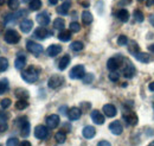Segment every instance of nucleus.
I'll return each instance as SVG.
<instances>
[{"label":"nucleus","instance_id":"obj_1","mask_svg":"<svg viewBox=\"0 0 154 146\" xmlns=\"http://www.w3.org/2000/svg\"><path fill=\"white\" fill-rule=\"evenodd\" d=\"M39 77V69L31 65L21 73V78L27 83H35Z\"/></svg>","mask_w":154,"mask_h":146},{"label":"nucleus","instance_id":"obj_2","mask_svg":"<svg viewBox=\"0 0 154 146\" xmlns=\"http://www.w3.org/2000/svg\"><path fill=\"white\" fill-rule=\"evenodd\" d=\"M123 62V57L122 56H115V57H110L107 62V68L110 70V71H116L121 64Z\"/></svg>","mask_w":154,"mask_h":146},{"label":"nucleus","instance_id":"obj_3","mask_svg":"<svg viewBox=\"0 0 154 146\" xmlns=\"http://www.w3.org/2000/svg\"><path fill=\"white\" fill-rule=\"evenodd\" d=\"M4 38H5V42L8 44H17L20 40V35L16 30H7Z\"/></svg>","mask_w":154,"mask_h":146},{"label":"nucleus","instance_id":"obj_4","mask_svg":"<svg viewBox=\"0 0 154 146\" xmlns=\"http://www.w3.org/2000/svg\"><path fill=\"white\" fill-rule=\"evenodd\" d=\"M84 75H85V69H84V67L83 65H75L71 70H70V73H69V76H70V78H72V80H78V78H83L84 77Z\"/></svg>","mask_w":154,"mask_h":146},{"label":"nucleus","instance_id":"obj_5","mask_svg":"<svg viewBox=\"0 0 154 146\" xmlns=\"http://www.w3.org/2000/svg\"><path fill=\"white\" fill-rule=\"evenodd\" d=\"M26 48H27V50L32 54V55L35 56H39L40 54H43V46L38 44V43H36V42H32V40H29L27 43H26Z\"/></svg>","mask_w":154,"mask_h":146},{"label":"nucleus","instance_id":"obj_6","mask_svg":"<svg viewBox=\"0 0 154 146\" xmlns=\"http://www.w3.org/2000/svg\"><path fill=\"white\" fill-rule=\"evenodd\" d=\"M49 135V128L48 126H44V125H38L37 127L35 128V137L39 139V140H44L46 139Z\"/></svg>","mask_w":154,"mask_h":146},{"label":"nucleus","instance_id":"obj_7","mask_svg":"<svg viewBox=\"0 0 154 146\" xmlns=\"http://www.w3.org/2000/svg\"><path fill=\"white\" fill-rule=\"evenodd\" d=\"M63 82H64V80H63L62 76L54 75V76H51V77L49 78V81H48V86H49V88H51V89H56V88H58V87L62 86Z\"/></svg>","mask_w":154,"mask_h":146},{"label":"nucleus","instance_id":"obj_8","mask_svg":"<svg viewBox=\"0 0 154 146\" xmlns=\"http://www.w3.org/2000/svg\"><path fill=\"white\" fill-rule=\"evenodd\" d=\"M19 122V127H20V134L23 137H27L30 134V124L29 121L26 120V118H20L18 120Z\"/></svg>","mask_w":154,"mask_h":146},{"label":"nucleus","instance_id":"obj_9","mask_svg":"<svg viewBox=\"0 0 154 146\" xmlns=\"http://www.w3.org/2000/svg\"><path fill=\"white\" fill-rule=\"evenodd\" d=\"M59 125V115L57 114H51L46 118V126L51 129L58 127Z\"/></svg>","mask_w":154,"mask_h":146},{"label":"nucleus","instance_id":"obj_10","mask_svg":"<svg viewBox=\"0 0 154 146\" xmlns=\"http://www.w3.org/2000/svg\"><path fill=\"white\" fill-rule=\"evenodd\" d=\"M90 116H91V120H93L96 125H103V124H104V115L101 114L100 110H91Z\"/></svg>","mask_w":154,"mask_h":146},{"label":"nucleus","instance_id":"obj_11","mask_svg":"<svg viewBox=\"0 0 154 146\" xmlns=\"http://www.w3.org/2000/svg\"><path fill=\"white\" fill-rule=\"evenodd\" d=\"M123 119L127 122V125H131V126H135L137 124V121H139L137 115L135 113H126V114H123Z\"/></svg>","mask_w":154,"mask_h":146},{"label":"nucleus","instance_id":"obj_12","mask_svg":"<svg viewBox=\"0 0 154 146\" xmlns=\"http://www.w3.org/2000/svg\"><path fill=\"white\" fill-rule=\"evenodd\" d=\"M66 115H68V118L71 121H75V120H78L81 118L82 110H79V108H77V107H72V108H70V110H68V114Z\"/></svg>","mask_w":154,"mask_h":146},{"label":"nucleus","instance_id":"obj_13","mask_svg":"<svg viewBox=\"0 0 154 146\" xmlns=\"http://www.w3.org/2000/svg\"><path fill=\"white\" fill-rule=\"evenodd\" d=\"M36 19H37V23L40 26H46V25L50 24V17H49V14L46 12H42V13L37 14Z\"/></svg>","mask_w":154,"mask_h":146},{"label":"nucleus","instance_id":"obj_14","mask_svg":"<svg viewBox=\"0 0 154 146\" xmlns=\"http://www.w3.org/2000/svg\"><path fill=\"white\" fill-rule=\"evenodd\" d=\"M33 27V21L31 19H24L21 23H20V30L24 32V33H29Z\"/></svg>","mask_w":154,"mask_h":146},{"label":"nucleus","instance_id":"obj_15","mask_svg":"<svg viewBox=\"0 0 154 146\" xmlns=\"http://www.w3.org/2000/svg\"><path fill=\"white\" fill-rule=\"evenodd\" d=\"M50 35H51V32H49L46 29H44V26H39L35 30V37L38 39H45Z\"/></svg>","mask_w":154,"mask_h":146},{"label":"nucleus","instance_id":"obj_16","mask_svg":"<svg viewBox=\"0 0 154 146\" xmlns=\"http://www.w3.org/2000/svg\"><path fill=\"white\" fill-rule=\"evenodd\" d=\"M109 129L112 131V133H113V134H115V135H120V134L122 133V131H123V127H122L121 122L116 120V121H113V122L109 125Z\"/></svg>","mask_w":154,"mask_h":146},{"label":"nucleus","instance_id":"obj_17","mask_svg":"<svg viewBox=\"0 0 154 146\" xmlns=\"http://www.w3.org/2000/svg\"><path fill=\"white\" fill-rule=\"evenodd\" d=\"M70 6H71V1L70 0H65L57 8V13L58 14H62V16H66L69 10H70Z\"/></svg>","mask_w":154,"mask_h":146},{"label":"nucleus","instance_id":"obj_18","mask_svg":"<svg viewBox=\"0 0 154 146\" xmlns=\"http://www.w3.org/2000/svg\"><path fill=\"white\" fill-rule=\"evenodd\" d=\"M82 134H83V137L85 139H91V138L95 137L96 129H95V127H93V126H85V127L83 128V131H82Z\"/></svg>","mask_w":154,"mask_h":146},{"label":"nucleus","instance_id":"obj_19","mask_svg":"<svg viewBox=\"0 0 154 146\" xmlns=\"http://www.w3.org/2000/svg\"><path fill=\"white\" fill-rule=\"evenodd\" d=\"M60 51H62V46L58 45V44H52V45H50V46L48 48V50H46L48 55L50 56V57H55V56L59 55Z\"/></svg>","mask_w":154,"mask_h":146},{"label":"nucleus","instance_id":"obj_20","mask_svg":"<svg viewBox=\"0 0 154 146\" xmlns=\"http://www.w3.org/2000/svg\"><path fill=\"white\" fill-rule=\"evenodd\" d=\"M103 113H104L107 116L113 118V116H115V115H116L117 110H116V108H115V106H114V105L108 103V105H104V106H103Z\"/></svg>","mask_w":154,"mask_h":146},{"label":"nucleus","instance_id":"obj_21","mask_svg":"<svg viewBox=\"0 0 154 146\" xmlns=\"http://www.w3.org/2000/svg\"><path fill=\"white\" fill-rule=\"evenodd\" d=\"M116 18L119 19L120 21H122V23H126L129 19V12L127 10H125V8H121V10H119L116 12Z\"/></svg>","mask_w":154,"mask_h":146},{"label":"nucleus","instance_id":"obj_22","mask_svg":"<svg viewBox=\"0 0 154 146\" xmlns=\"http://www.w3.org/2000/svg\"><path fill=\"white\" fill-rule=\"evenodd\" d=\"M123 75H125V77H127V78H132L135 75V68L132 63H128V64L126 65V68L123 69Z\"/></svg>","mask_w":154,"mask_h":146},{"label":"nucleus","instance_id":"obj_23","mask_svg":"<svg viewBox=\"0 0 154 146\" xmlns=\"http://www.w3.org/2000/svg\"><path fill=\"white\" fill-rule=\"evenodd\" d=\"M69 63H70V56L64 55L62 58H60L59 63H58V69H59V70H64V69H66V67L69 65Z\"/></svg>","mask_w":154,"mask_h":146},{"label":"nucleus","instance_id":"obj_24","mask_svg":"<svg viewBox=\"0 0 154 146\" xmlns=\"http://www.w3.org/2000/svg\"><path fill=\"white\" fill-rule=\"evenodd\" d=\"M8 127L7 125V114L0 112V132H5Z\"/></svg>","mask_w":154,"mask_h":146},{"label":"nucleus","instance_id":"obj_25","mask_svg":"<svg viewBox=\"0 0 154 146\" xmlns=\"http://www.w3.org/2000/svg\"><path fill=\"white\" fill-rule=\"evenodd\" d=\"M135 58L141 63H149L151 62V56L146 52H137L135 55Z\"/></svg>","mask_w":154,"mask_h":146},{"label":"nucleus","instance_id":"obj_26","mask_svg":"<svg viewBox=\"0 0 154 146\" xmlns=\"http://www.w3.org/2000/svg\"><path fill=\"white\" fill-rule=\"evenodd\" d=\"M128 50H129L131 54H133L135 56L137 52H140V46H139V44L135 40H129V43H128Z\"/></svg>","mask_w":154,"mask_h":146},{"label":"nucleus","instance_id":"obj_27","mask_svg":"<svg viewBox=\"0 0 154 146\" xmlns=\"http://www.w3.org/2000/svg\"><path fill=\"white\" fill-rule=\"evenodd\" d=\"M25 63H26V57L24 55L18 56L16 58V61H14V65H16L17 69H23L25 67Z\"/></svg>","mask_w":154,"mask_h":146},{"label":"nucleus","instance_id":"obj_28","mask_svg":"<svg viewBox=\"0 0 154 146\" xmlns=\"http://www.w3.org/2000/svg\"><path fill=\"white\" fill-rule=\"evenodd\" d=\"M14 95L19 100H26L29 97V91L23 89V88H18V89H16V91H14Z\"/></svg>","mask_w":154,"mask_h":146},{"label":"nucleus","instance_id":"obj_29","mask_svg":"<svg viewBox=\"0 0 154 146\" xmlns=\"http://www.w3.org/2000/svg\"><path fill=\"white\" fill-rule=\"evenodd\" d=\"M93 14L89 12V11H84L83 13H82V21L85 24V25H89V24H91L93 23Z\"/></svg>","mask_w":154,"mask_h":146},{"label":"nucleus","instance_id":"obj_30","mask_svg":"<svg viewBox=\"0 0 154 146\" xmlns=\"http://www.w3.org/2000/svg\"><path fill=\"white\" fill-rule=\"evenodd\" d=\"M55 139H56V141H57L58 144H63L66 140V133L64 131H59V132L56 133Z\"/></svg>","mask_w":154,"mask_h":146},{"label":"nucleus","instance_id":"obj_31","mask_svg":"<svg viewBox=\"0 0 154 146\" xmlns=\"http://www.w3.org/2000/svg\"><path fill=\"white\" fill-rule=\"evenodd\" d=\"M58 38L62 42H69L71 39V31H62V32H59Z\"/></svg>","mask_w":154,"mask_h":146},{"label":"nucleus","instance_id":"obj_32","mask_svg":"<svg viewBox=\"0 0 154 146\" xmlns=\"http://www.w3.org/2000/svg\"><path fill=\"white\" fill-rule=\"evenodd\" d=\"M29 7L32 11H38L39 8L42 7V1L40 0H31L29 2Z\"/></svg>","mask_w":154,"mask_h":146},{"label":"nucleus","instance_id":"obj_33","mask_svg":"<svg viewBox=\"0 0 154 146\" xmlns=\"http://www.w3.org/2000/svg\"><path fill=\"white\" fill-rule=\"evenodd\" d=\"M64 26H65L64 19H62V18L55 19V21H54V29H56V30H63Z\"/></svg>","mask_w":154,"mask_h":146},{"label":"nucleus","instance_id":"obj_34","mask_svg":"<svg viewBox=\"0 0 154 146\" xmlns=\"http://www.w3.org/2000/svg\"><path fill=\"white\" fill-rule=\"evenodd\" d=\"M8 68V61L5 57H0V73L6 71Z\"/></svg>","mask_w":154,"mask_h":146},{"label":"nucleus","instance_id":"obj_35","mask_svg":"<svg viewBox=\"0 0 154 146\" xmlns=\"http://www.w3.org/2000/svg\"><path fill=\"white\" fill-rule=\"evenodd\" d=\"M8 90V81L6 78L0 80V95Z\"/></svg>","mask_w":154,"mask_h":146},{"label":"nucleus","instance_id":"obj_36","mask_svg":"<svg viewBox=\"0 0 154 146\" xmlns=\"http://www.w3.org/2000/svg\"><path fill=\"white\" fill-rule=\"evenodd\" d=\"M70 48H71L72 51H81V50H83L84 45H83L82 42H72L71 45H70Z\"/></svg>","mask_w":154,"mask_h":146},{"label":"nucleus","instance_id":"obj_37","mask_svg":"<svg viewBox=\"0 0 154 146\" xmlns=\"http://www.w3.org/2000/svg\"><path fill=\"white\" fill-rule=\"evenodd\" d=\"M27 106H29V103H27L26 100H18V101L16 102V108L18 110H25V108H27Z\"/></svg>","mask_w":154,"mask_h":146},{"label":"nucleus","instance_id":"obj_38","mask_svg":"<svg viewBox=\"0 0 154 146\" xmlns=\"http://www.w3.org/2000/svg\"><path fill=\"white\" fill-rule=\"evenodd\" d=\"M134 18L137 23H142V21H143V19H145V17H143V13H142L140 10H135L134 11Z\"/></svg>","mask_w":154,"mask_h":146},{"label":"nucleus","instance_id":"obj_39","mask_svg":"<svg viewBox=\"0 0 154 146\" xmlns=\"http://www.w3.org/2000/svg\"><path fill=\"white\" fill-rule=\"evenodd\" d=\"M27 11L26 10H18L16 13H14V18L16 19H20V18H25L27 16Z\"/></svg>","mask_w":154,"mask_h":146},{"label":"nucleus","instance_id":"obj_40","mask_svg":"<svg viewBox=\"0 0 154 146\" xmlns=\"http://www.w3.org/2000/svg\"><path fill=\"white\" fill-rule=\"evenodd\" d=\"M7 4L11 10H17L19 7V0H8Z\"/></svg>","mask_w":154,"mask_h":146},{"label":"nucleus","instance_id":"obj_41","mask_svg":"<svg viewBox=\"0 0 154 146\" xmlns=\"http://www.w3.org/2000/svg\"><path fill=\"white\" fill-rule=\"evenodd\" d=\"M11 103H12V101H11L10 99H4V100H1V101H0V106H1V108H2V110L8 108V107L11 106Z\"/></svg>","mask_w":154,"mask_h":146},{"label":"nucleus","instance_id":"obj_42","mask_svg":"<svg viewBox=\"0 0 154 146\" xmlns=\"http://www.w3.org/2000/svg\"><path fill=\"white\" fill-rule=\"evenodd\" d=\"M117 44L119 45H127L128 44V38L126 36H123V35L119 36V38H117Z\"/></svg>","mask_w":154,"mask_h":146},{"label":"nucleus","instance_id":"obj_43","mask_svg":"<svg viewBox=\"0 0 154 146\" xmlns=\"http://www.w3.org/2000/svg\"><path fill=\"white\" fill-rule=\"evenodd\" d=\"M81 30V25L76 23V21H72L71 24H70V31L71 32H78Z\"/></svg>","mask_w":154,"mask_h":146},{"label":"nucleus","instance_id":"obj_44","mask_svg":"<svg viewBox=\"0 0 154 146\" xmlns=\"http://www.w3.org/2000/svg\"><path fill=\"white\" fill-rule=\"evenodd\" d=\"M19 145V140L17 138H10L6 141V146H18Z\"/></svg>","mask_w":154,"mask_h":146},{"label":"nucleus","instance_id":"obj_45","mask_svg":"<svg viewBox=\"0 0 154 146\" xmlns=\"http://www.w3.org/2000/svg\"><path fill=\"white\" fill-rule=\"evenodd\" d=\"M82 80H83L84 83H91L93 80H94V75L93 74H87V75H84V77Z\"/></svg>","mask_w":154,"mask_h":146},{"label":"nucleus","instance_id":"obj_46","mask_svg":"<svg viewBox=\"0 0 154 146\" xmlns=\"http://www.w3.org/2000/svg\"><path fill=\"white\" fill-rule=\"evenodd\" d=\"M119 78H120V75H119V73H116V71H110V74H109V80H110V81L116 82Z\"/></svg>","mask_w":154,"mask_h":146},{"label":"nucleus","instance_id":"obj_47","mask_svg":"<svg viewBox=\"0 0 154 146\" xmlns=\"http://www.w3.org/2000/svg\"><path fill=\"white\" fill-rule=\"evenodd\" d=\"M98 146H112V145H110V143H108L107 140H101V141L98 143Z\"/></svg>","mask_w":154,"mask_h":146},{"label":"nucleus","instance_id":"obj_48","mask_svg":"<svg viewBox=\"0 0 154 146\" xmlns=\"http://www.w3.org/2000/svg\"><path fill=\"white\" fill-rule=\"evenodd\" d=\"M18 146H31V143H30V141H27V140H24V141L19 143V145Z\"/></svg>","mask_w":154,"mask_h":146},{"label":"nucleus","instance_id":"obj_49","mask_svg":"<svg viewBox=\"0 0 154 146\" xmlns=\"http://www.w3.org/2000/svg\"><path fill=\"white\" fill-rule=\"evenodd\" d=\"M148 20H149V23L154 26V14H151V16L148 17Z\"/></svg>","mask_w":154,"mask_h":146},{"label":"nucleus","instance_id":"obj_50","mask_svg":"<svg viewBox=\"0 0 154 146\" xmlns=\"http://www.w3.org/2000/svg\"><path fill=\"white\" fill-rule=\"evenodd\" d=\"M59 112H60V113H64V114H68V112H66V106H64V107L59 108Z\"/></svg>","mask_w":154,"mask_h":146},{"label":"nucleus","instance_id":"obj_51","mask_svg":"<svg viewBox=\"0 0 154 146\" xmlns=\"http://www.w3.org/2000/svg\"><path fill=\"white\" fill-rule=\"evenodd\" d=\"M146 5H147V6H153V5H154V0H147Z\"/></svg>","mask_w":154,"mask_h":146},{"label":"nucleus","instance_id":"obj_52","mask_svg":"<svg viewBox=\"0 0 154 146\" xmlns=\"http://www.w3.org/2000/svg\"><path fill=\"white\" fill-rule=\"evenodd\" d=\"M58 1H59V0H49V4H50V5H56Z\"/></svg>","mask_w":154,"mask_h":146},{"label":"nucleus","instance_id":"obj_53","mask_svg":"<svg viewBox=\"0 0 154 146\" xmlns=\"http://www.w3.org/2000/svg\"><path fill=\"white\" fill-rule=\"evenodd\" d=\"M149 90H151V91H154V82H152V83L149 84Z\"/></svg>","mask_w":154,"mask_h":146},{"label":"nucleus","instance_id":"obj_54","mask_svg":"<svg viewBox=\"0 0 154 146\" xmlns=\"http://www.w3.org/2000/svg\"><path fill=\"white\" fill-rule=\"evenodd\" d=\"M149 50H151V51H153V52H154V44H152V45L149 46Z\"/></svg>","mask_w":154,"mask_h":146},{"label":"nucleus","instance_id":"obj_55","mask_svg":"<svg viewBox=\"0 0 154 146\" xmlns=\"http://www.w3.org/2000/svg\"><path fill=\"white\" fill-rule=\"evenodd\" d=\"M4 4H5V0H0V6L4 5Z\"/></svg>","mask_w":154,"mask_h":146},{"label":"nucleus","instance_id":"obj_56","mask_svg":"<svg viewBox=\"0 0 154 146\" xmlns=\"http://www.w3.org/2000/svg\"><path fill=\"white\" fill-rule=\"evenodd\" d=\"M31 0H23V2H30Z\"/></svg>","mask_w":154,"mask_h":146},{"label":"nucleus","instance_id":"obj_57","mask_svg":"<svg viewBox=\"0 0 154 146\" xmlns=\"http://www.w3.org/2000/svg\"><path fill=\"white\" fill-rule=\"evenodd\" d=\"M148 146H154V141H152V143H151V144H149Z\"/></svg>","mask_w":154,"mask_h":146},{"label":"nucleus","instance_id":"obj_58","mask_svg":"<svg viewBox=\"0 0 154 146\" xmlns=\"http://www.w3.org/2000/svg\"><path fill=\"white\" fill-rule=\"evenodd\" d=\"M139 1H143V0H139Z\"/></svg>","mask_w":154,"mask_h":146},{"label":"nucleus","instance_id":"obj_59","mask_svg":"<svg viewBox=\"0 0 154 146\" xmlns=\"http://www.w3.org/2000/svg\"><path fill=\"white\" fill-rule=\"evenodd\" d=\"M0 146H1V145H0Z\"/></svg>","mask_w":154,"mask_h":146}]
</instances>
